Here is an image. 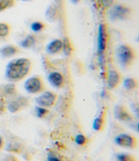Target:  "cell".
<instances>
[{"label": "cell", "instance_id": "6da1fadb", "mask_svg": "<svg viewBox=\"0 0 139 161\" xmlns=\"http://www.w3.org/2000/svg\"><path fill=\"white\" fill-rule=\"evenodd\" d=\"M32 67V62L27 58H20L12 60L7 67V76L11 80H23L28 75Z\"/></svg>", "mask_w": 139, "mask_h": 161}, {"label": "cell", "instance_id": "7a4b0ae2", "mask_svg": "<svg viewBox=\"0 0 139 161\" xmlns=\"http://www.w3.org/2000/svg\"><path fill=\"white\" fill-rule=\"evenodd\" d=\"M117 58L121 66L125 68H129L135 62L136 53L135 49L129 44H123L117 50Z\"/></svg>", "mask_w": 139, "mask_h": 161}, {"label": "cell", "instance_id": "3957f363", "mask_svg": "<svg viewBox=\"0 0 139 161\" xmlns=\"http://www.w3.org/2000/svg\"><path fill=\"white\" fill-rule=\"evenodd\" d=\"M134 9L126 4H115L109 10V15L113 21L126 20L131 19L134 14Z\"/></svg>", "mask_w": 139, "mask_h": 161}, {"label": "cell", "instance_id": "277c9868", "mask_svg": "<svg viewBox=\"0 0 139 161\" xmlns=\"http://www.w3.org/2000/svg\"><path fill=\"white\" fill-rule=\"evenodd\" d=\"M108 43V27L105 23L101 24L99 26L98 34L97 52L100 55H102L106 51Z\"/></svg>", "mask_w": 139, "mask_h": 161}, {"label": "cell", "instance_id": "5b68a950", "mask_svg": "<svg viewBox=\"0 0 139 161\" xmlns=\"http://www.w3.org/2000/svg\"><path fill=\"white\" fill-rule=\"evenodd\" d=\"M25 88L28 93L37 94L44 90L45 86L42 79L39 76H33L29 78L25 84Z\"/></svg>", "mask_w": 139, "mask_h": 161}, {"label": "cell", "instance_id": "8992f818", "mask_svg": "<svg viewBox=\"0 0 139 161\" xmlns=\"http://www.w3.org/2000/svg\"><path fill=\"white\" fill-rule=\"evenodd\" d=\"M115 142L120 147L130 149H136L138 146L137 139L130 134H120L115 138Z\"/></svg>", "mask_w": 139, "mask_h": 161}, {"label": "cell", "instance_id": "52a82bcc", "mask_svg": "<svg viewBox=\"0 0 139 161\" xmlns=\"http://www.w3.org/2000/svg\"><path fill=\"white\" fill-rule=\"evenodd\" d=\"M58 96L55 93L50 91H46L36 98L37 103L42 107H53L57 101Z\"/></svg>", "mask_w": 139, "mask_h": 161}, {"label": "cell", "instance_id": "ba28073f", "mask_svg": "<svg viewBox=\"0 0 139 161\" xmlns=\"http://www.w3.org/2000/svg\"><path fill=\"white\" fill-rule=\"evenodd\" d=\"M30 103V101L27 97H18L17 99L13 100L9 103L8 109L11 113H15L20 112L23 108L28 106Z\"/></svg>", "mask_w": 139, "mask_h": 161}, {"label": "cell", "instance_id": "9c48e42d", "mask_svg": "<svg viewBox=\"0 0 139 161\" xmlns=\"http://www.w3.org/2000/svg\"><path fill=\"white\" fill-rule=\"evenodd\" d=\"M114 114L117 119L122 121H131L134 119L133 115L122 105H117L115 107Z\"/></svg>", "mask_w": 139, "mask_h": 161}, {"label": "cell", "instance_id": "30bf717a", "mask_svg": "<svg viewBox=\"0 0 139 161\" xmlns=\"http://www.w3.org/2000/svg\"><path fill=\"white\" fill-rule=\"evenodd\" d=\"M122 81V76L119 72L116 70H111L109 72L107 84L111 89H115L119 86Z\"/></svg>", "mask_w": 139, "mask_h": 161}, {"label": "cell", "instance_id": "8fae6325", "mask_svg": "<svg viewBox=\"0 0 139 161\" xmlns=\"http://www.w3.org/2000/svg\"><path fill=\"white\" fill-rule=\"evenodd\" d=\"M49 80L50 84L56 88H62L65 83L63 75L58 72L51 73L49 75Z\"/></svg>", "mask_w": 139, "mask_h": 161}, {"label": "cell", "instance_id": "7c38bea8", "mask_svg": "<svg viewBox=\"0 0 139 161\" xmlns=\"http://www.w3.org/2000/svg\"><path fill=\"white\" fill-rule=\"evenodd\" d=\"M46 51L51 55L59 54L63 51V41L59 39L53 40L47 45Z\"/></svg>", "mask_w": 139, "mask_h": 161}, {"label": "cell", "instance_id": "4fadbf2b", "mask_svg": "<svg viewBox=\"0 0 139 161\" xmlns=\"http://www.w3.org/2000/svg\"><path fill=\"white\" fill-rule=\"evenodd\" d=\"M106 117V110L103 109L100 111L98 116L95 119L93 123V128L96 131H102L104 130Z\"/></svg>", "mask_w": 139, "mask_h": 161}, {"label": "cell", "instance_id": "5bb4252c", "mask_svg": "<svg viewBox=\"0 0 139 161\" xmlns=\"http://www.w3.org/2000/svg\"><path fill=\"white\" fill-rule=\"evenodd\" d=\"M20 52L18 47L14 46H8L3 47L1 50V53L2 56L5 58H9L11 56H14L15 54H18Z\"/></svg>", "mask_w": 139, "mask_h": 161}, {"label": "cell", "instance_id": "9a60e30c", "mask_svg": "<svg viewBox=\"0 0 139 161\" xmlns=\"http://www.w3.org/2000/svg\"><path fill=\"white\" fill-rule=\"evenodd\" d=\"M59 10L54 6L49 7V8L47 9L46 12L47 19L51 21L57 20L59 18Z\"/></svg>", "mask_w": 139, "mask_h": 161}, {"label": "cell", "instance_id": "2e32d148", "mask_svg": "<svg viewBox=\"0 0 139 161\" xmlns=\"http://www.w3.org/2000/svg\"><path fill=\"white\" fill-rule=\"evenodd\" d=\"M36 41V37L34 35H29L21 42V46L25 48H30L34 45Z\"/></svg>", "mask_w": 139, "mask_h": 161}, {"label": "cell", "instance_id": "e0dca14e", "mask_svg": "<svg viewBox=\"0 0 139 161\" xmlns=\"http://www.w3.org/2000/svg\"><path fill=\"white\" fill-rule=\"evenodd\" d=\"M124 86L128 90H134L139 86V83L136 79L132 78H127L124 81Z\"/></svg>", "mask_w": 139, "mask_h": 161}, {"label": "cell", "instance_id": "ac0fdd59", "mask_svg": "<svg viewBox=\"0 0 139 161\" xmlns=\"http://www.w3.org/2000/svg\"><path fill=\"white\" fill-rule=\"evenodd\" d=\"M16 4V0H0V12L12 8Z\"/></svg>", "mask_w": 139, "mask_h": 161}, {"label": "cell", "instance_id": "d6986e66", "mask_svg": "<svg viewBox=\"0 0 139 161\" xmlns=\"http://www.w3.org/2000/svg\"><path fill=\"white\" fill-rule=\"evenodd\" d=\"M11 27L8 24L5 23H0V37H6L9 35Z\"/></svg>", "mask_w": 139, "mask_h": 161}, {"label": "cell", "instance_id": "ffe728a7", "mask_svg": "<svg viewBox=\"0 0 139 161\" xmlns=\"http://www.w3.org/2000/svg\"><path fill=\"white\" fill-rule=\"evenodd\" d=\"M63 51L68 56H70L72 54L73 47L70 41L68 38H66L63 41Z\"/></svg>", "mask_w": 139, "mask_h": 161}, {"label": "cell", "instance_id": "44dd1931", "mask_svg": "<svg viewBox=\"0 0 139 161\" xmlns=\"http://www.w3.org/2000/svg\"><path fill=\"white\" fill-rule=\"evenodd\" d=\"M46 25L42 21H35L31 25V29L35 32H39L44 30Z\"/></svg>", "mask_w": 139, "mask_h": 161}, {"label": "cell", "instance_id": "7402d4cb", "mask_svg": "<svg viewBox=\"0 0 139 161\" xmlns=\"http://www.w3.org/2000/svg\"><path fill=\"white\" fill-rule=\"evenodd\" d=\"M75 142L78 145L84 147L88 144V139L84 134H78L75 138Z\"/></svg>", "mask_w": 139, "mask_h": 161}, {"label": "cell", "instance_id": "603a6c76", "mask_svg": "<svg viewBox=\"0 0 139 161\" xmlns=\"http://www.w3.org/2000/svg\"><path fill=\"white\" fill-rule=\"evenodd\" d=\"M35 112L38 118H44L49 114V111L45 108L42 107H37L35 108Z\"/></svg>", "mask_w": 139, "mask_h": 161}, {"label": "cell", "instance_id": "cb8c5ba5", "mask_svg": "<svg viewBox=\"0 0 139 161\" xmlns=\"http://www.w3.org/2000/svg\"><path fill=\"white\" fill-rule=\"evenodd\" d=\"M119 161H137L133 155L127 153H121L117 156Z\"/></svg>", "mask_w": 139, "mask_h": 161}, {"label": "cell", "instance_id": "d4e9b609", "mask_svg": "<svg viewBox=\"0 0 139 161\" xmlns=\"http://www.w3.org/2000/svg\"><path fill=\"white\" fill-rule=\"evenodd\" d=\"M5 92L9 95H14L17 92V87L13 84H9L4 87Z\"/></svg>", "mask_w": 139, "mask_h": 161}, {"label": "cell", "instance_id": "484cf974", "mask_svg": "<svg viewBox=\"0 0 139 161\" xmlns=\"http://www.w3.org/2000/svg\"><path fill=\"white\" fill-rule=\"evenodd\" d=\"M102 6L104 8H110L115 4L116 0H100Z\"/></svg>", "mask_w": 139, "mask_h": 161}, {"label": "cell", "instance_id": "4316f807", "mask_svg": "<svg viewBox=\"0 0 139 161\" xmlns=\"http://www.w3.org/2000/svg\"><path fill=\"white\" fill-rule=\"evenodd\" d=\"M7 150L13 153H20L23 150V148L20 145L10 144L8 147Z\"/></svg>", "mask_w": 139, "mask_h": 161}, {"label": "cell", "instance_id": "83f0119b", "mask_svg": "<svg viewBox=\"0 0 139 161\" xmlns=\"http://www.w3.org/2000/svg\"><path fill=\"white\" fill-rule=\"evenodd\" d=\"M46 161H65L61 157L58 156L53 153H49L47 156Z\"/></svg>", "mask_w": 139, "mask_h": 161}, {"label": "cell", "instance_id": "f1b7e54d", "mask_svg": "<svg viewBox=\"0 0 139 161\" xmlns=\"http://www.w3.org/2000/svg\"><path fill=\"white\" fill-rule=\"evenodd\" d=\"M3 161H19L18 158L13 155H8L6 157L4 158Z\"/></svg>", "mask_w": 139, "mask_h": 161}, {"label": "cell", "instance_id": "f546056e", "mask_svg": "<svg viewBox=\"0 0 139 161\" xmlns=\"http://www.w3.org/2000/svg\"><path fill=\"white\" fill-rule=\"evenodd\" d=\"M6 109V107L4 105V103L0 102V111H4Z\"/></svg>", "mask_w": 139, "mask_h": 161}, {"label": "cell", "instance_id": "4dcf8cb0", "mask_svg": "<svg viewBox=\"0 0 139 161\" xmlns=\"http://www.w3.org/2000/svg\"><path fill=\"white\" fill-rule=\"evenodd\" d=\"M3 143V139H2V138L0 136V150H1L2 147Z\"/></svg>", "mask_w": 139, "mask_h": 161}, {"label": "cell", "instance_id": "1f68e13d", "mask_svg": "<svg viewBox=\"0 0 139 161\" xmlns=\"http://www.w3.org/2000/svg\"><path fill=\"white\" fill-rule=\"evenodd\" d=\"M82 0H71V1L75 3H78V2H80V1H81Z\"/></svg>", "mask_w": 139, "mask_h": 161}, {"label": "cell", "instance_id": "d6a6232c", "mask_svg": "<svg viewBox=\"0 0 139 161\" xmlns=\"http://www.w3.org/2000/svg\"><path fill=\"white\" fill-rule=\"evenodd\" d=\"M23 1H30V0H23Z\"/></svg>", "mask_w": 139, "mask_h": 161}]
</instances>
